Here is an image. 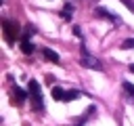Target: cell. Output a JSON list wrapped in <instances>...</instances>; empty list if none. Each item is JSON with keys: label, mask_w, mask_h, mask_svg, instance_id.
I'll list each match as a JSON object with an SVG mask.
<instances>
[{"label": "cell", "mask_w": 134, "mask_h": 126, "mask_svg": "<svg viewBox=\"0 0 134 126\" xmlns=\"http://www.w3.org/2000/svg\"><path fill=\"white\" fill-rule=\"evenodd\" d=\"M80 63H82V67H88V69H96V71H103L105 69V65H103V61H98L96 57H92L86 48H82V55H80Z\"/></svg>", "instance_id": "1"}, {"label": "cell", "mask_w": 134, "mask_h": 126, "mask_svg": "<svg viewBox=\"0 0 134 126\" xmlns=\"http://www.w3.org/2000/svg\"><path fill=\"white\" fill-rule=\"evenodd\" d=\"M29 97L34 99V105H36V109H40L42 111V92H40V84L36 82V80H31L29 82Z\"/></svg>", "instance_id": "2"}, {"label": "cell", "mask_w": 134, "mask_h": 126, "mask_svg": "<svg viewBox=\"0 0 134 126\" xmlns=\"http://www.w3.org/2000/svg\"><path fill=\"white\" fill-rule=\"evenodd\" d=\"M96 17H105V19H111L113 23H117V25H121V19L117 17V15H111L107 8H96Z\"/></svg>", "instance_id": "3"}, {"label": "cell", "mask_w": 134, "mask_h": 126, "mask_svg": "<svg viewBox=\"0 0 134 126\" xmlns=\"http://www.w3.org/2000/svg\"><path fill=\"white\" fill-rule=\"evenodd\" d=\"M44 57H46L48 61H52V63H61V57H59L54 50H50V48H44Z\"/></svg>", "instance_id": "4"}, {"label": "cell", "mask_w": 134, "mask_h": 126, "mask_svg": "<svg viewBox=\"0 0 134 126\" xmlns=\"http://www.w3.org/2000/svg\"><path fill=\"white\" fill-rule=\"evenodd\" d=\"M71 15H73L71 4H65V6H63V10H61V17H63V19H71Z\"/></svg>", "instance_id": "5"}, {"label": "cell", "mask_w": 134, "mask_h": 126, "mask_svg": "<svg viewBox=\"0 0 134 126\" xmlns=\"http://www.w3.org/2000/svg\"><path fill=\"white\" fill-rule=\"evenodd\" d=\"M52 97H54L57 101H63V99H65V90L59 88V86H54V88H52Z\"/></svg>", "instance_id": "6"}, {"label": "cell", "mask_w": 134, "mask_h": 126, "mask_svg": "<svg viewBox=\"0 0 134 126\" xmlns=\"http://www.w3.org/2000/svg\"><path fill=\"white\" fill-rule=\"evenodd\" d=\"M121 88H124V90L128 92V97H130V99L134 101V86H132L130 82H124V84H121Z\"/></svg>", "instance_id": "7"}, {"label": "cell", "mask_w": 134, "mask_h": 126, "mask_svg": "<svg viewBox=\"0 0 134 126\" xmlns=\"http://www.w3.org/2000/svg\"><path fill=\"white\" fill-rule=\"evenodd\" d=\"M80 94H82L80 90H67V92H65V101H73V99H77Z\"/></svg>", "instance_id": "8"}, {"label": "cell", "mask_w": 134, "mask_h": 126, "mask_svg": "<svg viewBox=\"0 0 134 126\" xmlns=\"http://www.w3.org/2000/svg\"><path fill=\"white\" fill-rule=\"evenodd\" d=\"M15 101H17V103H23V101H25V92H23L21 88L15 90Z\"/></svg>", "instance_id": "9"}, {"label": "cell", "mask_w": 134, "mask_h": 126, "mask_svg": "<svg viewBox=\"0 0 134 126\" xmlns=\"http://www.w3.org/2000/svg\"><path fill=\"white\" fill-rule=\"evenodd\" d=\"M31 48H34V46H31L29 40H23V42H21V50H23V52H31Z\"/></svg>", "instance_id": "10"}, {"label": "cell", "mask_w": 134, "mask_h": 126, "mask_svg": "<svg viewBox=\"0 0 134 126\" xmlns=\"http://www.w3.org/2000/svg\"><path fill=\"white\" fill-rule=\"evenodd\" d=\"M130 71H132V74H134V63H132V65H130Z\"/></svg>", "instance_id": "11"}]
</instances>
